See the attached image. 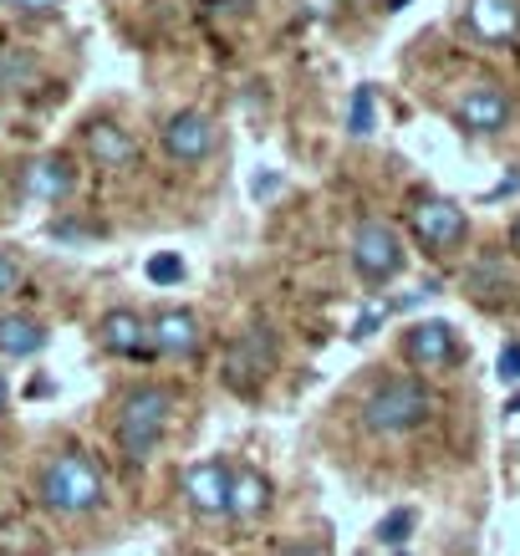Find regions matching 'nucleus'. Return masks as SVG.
I'll list each match as a JSON object with an SVG mask.
<instances>
[{"label": "nucleus", "mask_w": 520, "mask_h": 556, "mask_svg": "<svg viewBox=\"0 0 520 556\" xmlns=\"http://www.w3.org/2000/svg\"><path fill=\"white\" fill-rule=\"evenodd\" d=\"M149 281H158V287L185 281V261H179V255H153V261H149Z\"/></svg>", "instance_id": "nucleus-20"}, {"label": "nucleus", "mask_w": 520, "mask_h": 556, "mask_svg": "<svg viewBox=\"0 0 520 556\" xmlns=\"http://www.w3.org/2000/svg\"><path fill=\"white\" fill-rule=\"evenodd\" d=\"M16 281H21V266H16V261H11L5 251H0V291H11Z\"/></svg>", "instance_id": "nucleus-23"}, {"label": "nucleus", "mask_w": 520, "mask_h": 556, "mask_svg": "<svg viewBox=\"0 0 520 556\" xmlns=\"http://www.w3.org/2000/svg\"><path fill=\"white\" fill-rule=\"evenodd\" d=\"M378 321H383V312H363L357 327H353V338H372V332H378Z\"/></svg>", "instance_id": "nucleus-24"}, {"label": "nucleus", "mask_w": 520, "mask_h": 556, "mask_svg": "<svg viewBox=\"0 0 520 556\" xmlns=\"http://www.w3.org/2000/svg\"><path fill=\"white\" fill-rule=\"evenodd\" d=\"M296 5H302V16H312V21L337 16V0H296Z\"/></svg>", "instance_id": "nucleus-22"}, {"label": "nucleus", "mask_w": 520, "mask_h": 556, "mask_svg": "<svg viewBox=\"0 0 520 556\" xmlns=\"http://www.w3.org/2000/svg\"><path fill=\"white\" fill-rule=\"evenodd\" d=\"M168 414H174V399H168L164 388H128L118 404V444L128 459H143L158 450V439H164L168 429Z\"/></svg>", "instance_id": "nucleus-2"}, {"label": "nucleus", "mask_w": 520, "mask_h": 556, "mask_svg": "<svg viewBox=\"0 0 520 556\" xmlns=\"http://www.w3.org/2000/svg\"><path fill=\"white\" fill-rule=\"evenodd\" d=\"M153 342H158V353L164 357H185L200 348V321L194 312H158L153 321Z\"/></svg>", "instance_id": "nucleus-12"}, {"label": "nucleus", "mask_w": 520, "mask_h": 556, "mask_svg": "<svg viewBox=\"0 0 520 556\" xmlns=\"http://www.w3.org/2000/svg\"><path fill=\"white\" fill-rule=\"evenodd\" d=\"M0 5H21V0H0Z\"/></svg>", "instance_id": "nucleus-30"}, {"label": "nucleus", "mask_w": 520, "mask_h": 556, "mask_svg": "<svg viewBox=\"0 0 520 556\" xmlns=\"http://www.w3.org/2000/svg\"><path fill=\"white\" fill-rule=\"evenodd\" d=\"M353 266L368 276V281H388L398 276L403 266V240L393 236V225L383 219H363L353 230Z\"/></svg>", "instance_id": "nucleus-4"}, {"label": "nucleus", "mask_w": 520, "mask_h": 556, "mask_svg": "<svg viewBox=\"0 0 520 556\" xmlns=\"http://www.w3.org/2000/svg\"><path fill=\"white\" fill-rule=\"evenodd\" d=\"M230 480H236V475L225 470L219 459H200V465H189L185 470L189 506L200 510V516H219V510H230Z\"/></svg>", "instance_id": "nucleus-8"}, {"label": "nucleus", "mask_w": 520, "mask_h": 556, "mask_svg": "<svg viewBox=\"0 0 520 556\" xmlns=\"http://www.w3.org/2000/svg\"><path fill=\"white\" fill-rule=\"evenodd\" d=\"M454 113H459V123H465L470 134H495V128H505V118H510V98H505L500 87L480 83L454 102Z\"/></svg>", "instance_id": "nucleus-9"}, {"label": "nucleus", "mask_w": 520, "mask_h": 556, "mask_svg": "<svg viewBox=\"0 0 520 556\" xmlns=\"http://www.w3.org/2000/svg\"><path fill=\"white\" fill-rule=\"evenodd\" d=\"M87 153H92L98 164H107V169H118V164L134 159V138L123 134V128H113V123H92V128H87Z\"/></svg>", "instance_id": "nucleus-14"}, {"label": "nucleus", "mask_w": 520, "mask_h": 556, "mask_svg": "<svg viewBox=\"0 0 520 556\" xmlns=\"http://www.w3.org/2000/svg\"><path fill=\"white\" fill-rule=\"evenodd\" d=\"M0 83H5V51H0Z\"/></svg>", "instance_id": "nucleus-28"}, {"label": "nucleus", "mask_w": 520, "mask_h": 556, "mask_svg": "<svg viewBox=\"0 0 520 556\" xmlns=\"http://www.w3.org/2000/svg\"><path fill=\"white\" fill-rule=\"evenodd\" d=\"M414 521H419V516H414L408 506H398V510H388L383 521H378V531H372V536L383 541V546H403V541H408V531H414Z\"/></svg>", "instance_id": "nucleus-19"}, {"label": "nucleus", "mask_w": 520, "mask_h": 556, "mask_svg": "<svg viewBox=\"0 0 520 556\" xmlns=\"http://www.w3.org/2000/svg\"><path fill=\"white\" fill-rule=\"evenodd\" d=\"M215 5H225V0H215Z\"/></svg>", "instance_id": "nucleus-31"}, {"label": "nucleus", "mask_w": 520, "mask_h": 556, "mask_svg": "<svg viewBox=\"0 0 520 556\" xmlns=\"http://www.w3.org/2000/svg\"><path fill=\"white\" fill-rule=\"evenodd\" d=\"M429 414H434V399H429V388L419 378H388V383L372 388L368 404H363V424L372 434H408Z\"/></svg>", "instance_id": "nucleus-3"}, {"label": "nucleus", "mask_w": 520, "mask_h": 556, "mask_svg": "<svg viewBox=\"0 0 520 556\" xmlns=\"http://www.w3.org/2000/svg\"><path fill=\"white\" fill-rule=\"evenodd\" d=\"M403 353H408V363H419V368H444L454 357V327L449 321H414Z\"/></svg>", "instance_id": "nucleus-10"}, {"label": "nucleus", "mask_w": 520, "mask_h": 556, "mask_svg": "<svg viewBox=\"0 0 520 556\" xmlns=\"http://www.w3.org/2000/svg\"><path fill=\"white\" fill-rule=\"evenodd\" d=\"M67 189H72V169L62 159H41V164L26 169V194L31 200H62Z\"/></svg>", "instance_id": "nucleus-16"}, {"label": "nucleus", "mask_w": 520, "mask_h": 556, "mask_svg": "<svg viewBox=\"0 0 520 556\" xmlns=\"http://www.w3.org/2000/svg\"><path fill=\"white\" fill-rule=\"evenodd\" d=\"M41 342H47V332L36 317H0V353L5 357H31Z\"/></svg>", "instance_id": "nucleus-15"}, {"label": "nucleus", "mask_w": 520, "mask_h": 556, "mask_svg": "<svg viewBox=\"0 0 520 556\" xmlns=\"http://www.w3.org/2000/svg\"><path fill=\"white\" fill-rule=\"evenodd\" d=\"M500 378L505 383H520V342H510L500 353Z\"/></svg>", "instance_id": "nucleus-21"}, {"label": "nucleus", "mask_w": 520, "mask_h": 556, "mask_svg": "<svg viewBox=\"0 0 520 556\" xmlns=\"http://www.w3.org/2000/svg\"><path fill=\"white\" fill-rule=\"evenodd\" d=\"M398 5H408V0H393V11H398Z\"/></svg>", "instance_id": "nucleus-29"}, {"label": "nucleus", "mask_w": 520, "mask_h": 556, "mask_svg": "<svg viewBox=\"0 0 520 556\" xmlns=\"http://www.w3.org/2000/svg\"><path fill=\"white\" fill-rule=\"evenodd\" d=\"M276 189H281V174H261L255 179V194H276Z\"/></svg>", "instance_id": "nucleus-25"}, {"label": "nucleus", "mask_w": 520, "mask_h": 556, "mask_svg": "<svg viewBox=\"0 0 520 556\" xmlns=\"http://www.w3.org/2000/svg\"><path fill=\"white\" fill-rule=\"evenodd\" d=\"M270 506V485H266V475H236L230 480V516H240V521H255V516H266Z\"/></svg>", "instance_id": "nucleus-13"}, {"label": "nucleus", "mask_w": 520, "mask_h": 556, "mask_svg": "<svg viewBox=\"0 0 520 556\" xmlns=\"http://www.w3.org/2000/svg\"><path fill=\"white\" fill-rule=\"evenodd\" d=\"M408 225H414V236H419L429 251H449V245H459L465 230H470V219H465V210L454 200H419L408 210Z\"/></svg>", "instance_id": "nucleus-5"}, {"label": "nucleus", "mask_w": 520, "mask_h": 556, "mask_svg": "<svg viewBox=\"0 0 520 556\" xmlns=\"http://www.w3.org/2000/svg\"><path fill=\"white\" fill-rule=\"evenodd\" d=\"M164 149L174 153V159H185V164L204 159V153L215 149V123H210V113H200V108L174 113V118L164 123Z\"/></svg>", "instance_id": "nucleus-7"}, {"label": "nucleus", "mask_w": 520, "mask_h": 556, "mask_svg": "<svg viewBox=\"0 0 520 556\" xmlns=\"http://www.w3.org/2000/svg\"><path fill=\"white\" fill-rule=\"evenodd\" d=\"M276 368V342H270L266 327H251L245 338L230 342V357H225V372H230V383L245 388V383H261L266 372Z\"/></svg>", "instance_id": "nucleus-6"}, {"label": "nucleus", "mask_w": 520, "mask_h": 556, "mask_svg": "<svg viewBox=\"0 0 520 556\" xmlns=\"http://www.w3.org/2000/svg\"><path fill=\"white\" fill-rule=\"evenodd\" d=\"M470 26L485 41H510L520 31V0H470Z\"/></svg>", "instance_id": "nucleus-11"}, {"label": "nucleus", "mask_w": 520, "mask_h": 556, "mask_svg": "<svg viewBox=\"0 0 520 556\" xmlns=\"http://www.w3.org/2000/svg\"><path fill=\"white\" fill-rule=\"evenodd\" d=\"M372 123H378V98H372V87H357V92H353V108H347V134L368 138Z\"/></svg>", "instance_id": "nucleus-18"}, {"label": "nucleus", "mask_w": 520, "mask_h": 556, "mask_svg": "<svg viewBox=\"0 0 520 556\" xmlns=\"http://www.w3.org/2000/svg\"><path fill=\"white\" fill-rule=\"evenodd\" d=\"M0 408H5V372H0Z\"/></svg>", "instance_id": "nucleus-26"}, {"label": "nucleus", "mask_w": 520, "mask_h": 556, "mask_svg": "<svg viewBox=\"0 0 520 556\" xmlns=\"http://www.w3.org/2000/svg\"><path fill=\"white\" fill-rule=\"evenodd\" d=\"M41 506H51L56 516H83V510H98L102 506V475L98 465L77 450L56 455L41 470Z\"/></svg>", "instance_id": "nucleus-1"}, {"label": "nucleus", "mask_w": 520, "mask_h": 556, "mask_svg": "<svg viewBox=\"0 0 520 556\" xmlns=\"http://www.w3.org/2000/svg\"><path fill=\"white\" fill-rule=\"evenodd\" d=\"M102 342H107L113 353H123V357L143 353V321H138L134 312H113V317L102 321Z\"/></svg>", "instance_id": "nucleus-17"}, {"label": "nucleus", "mask_w": 520, "mask_h": 556, "mask_svg": "<svg viewBox=\"0 0 520 556\" xmlns=\"http://www.w3.org/2000/svg\"><path fill=\"white\" fill-rule=\"evenodd\" d=\"M510 240H516V251H520V219H516V230H510Z\"/></svg>", "instance_id": "nucleus-27"}]
</instances>
